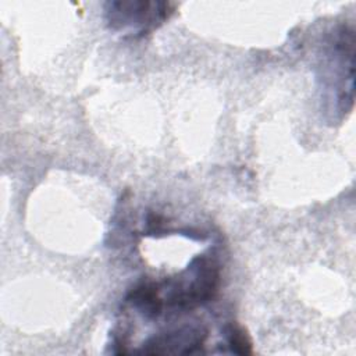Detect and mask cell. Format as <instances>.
Wrapping results in <instances>:
<instances>
[{"label": "cell", "instance_id": "1", "mask_svg": "<svg viewBox=\"0 0 356 356\" xmlns=\"http://www.w3.org/2000/svg\"><path fill=\"white\" fill-rule=\"evenodd\" d=\"M189 278L179 280L167 298V305L171 307L191 309L196 305L207 302L213 298L218 285V266L207 256H200L189 266Z\"/></svg>", "mask_w": 356, "mask_h": 356}, {"label": "cell", "instance_id": "2", "mask_svg": "<svg viewBox=\"0 0 356 356\" xmlns=\"http://www.w3.org/2000/svg\"><path fill=\"white\" fill-rule=\"evenodd\" d=\"M107 17L111 26L125 28L134 24L152 25L161 22L168 11L165 3H150V1H113L108 3Z\"/></svg>", "mask_w": 356, "mask_h": 356}, {"label": "cell", "instance_id": "3", "mask_svg": "<svg viewBox=\"0 0 356 356\" xmlns=\"http://www.w3.org/2000/svg\"><path fill=\"white\" fill-rule=\"evenodd\" d=\"M207 331L202 327H185L174 332L157 335L146 342L145 353H193L204 342Z\"/></svg>", "mask_w": 356, "mask_h": 356}, {"label": "cell", "instance_id": "4", "mask_svg": "<svg viewBox=\"0 0 356 356\" xmlns=\"http://www.w3.org/2000/svg\"><path fill=\"white\" fill-rule=\"evenodd\" d=\"M128 299L143 313L152 317L160 314L164 307V302L159 298L157 288L150 284H145L134 289Z\"/></svg>", "mask_w": 356, "mask_h": 356}, {"label": "cell", "instance_id": "5", "mask_svg": "<svg viewBox=\"0 0 356 356\" xmlns=\"http://www.w3.org/2000/svg\"><path fill=\"white\" fill-rule=\"evenodd\" d=\"M228 341H229L231 349L235 353H241V355L252 353V342H250L249 337L246 335V332L241 327L232 325L229 328V331H228Z\"/></svg>", "mask_w": 356, "mask_h": 356}]
</instances>
